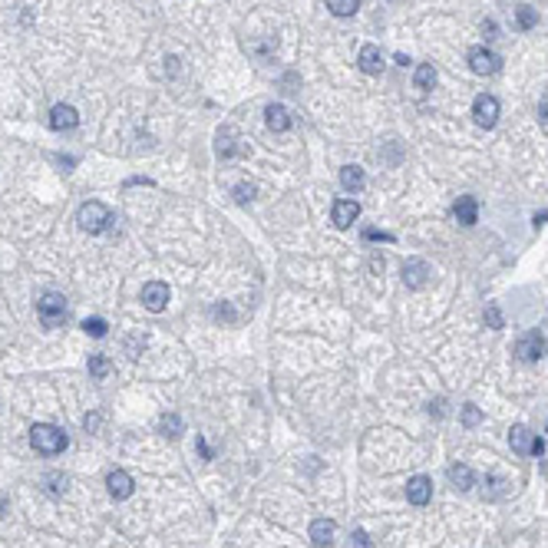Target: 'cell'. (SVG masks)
<instances>
[{"mask_svg":"<svg viewBox=\"0 0 548 548\" xmlns=\"http://www.w3.org/2000/svg\"><path fill=\"white\" fill-rule=\"evenodd\" d=\"M30 446L40 452V456H57V452L67 449V433L57 430L50 423H37L30 430Z\"/></svg>","mask_w":548,"mask_h":548,"instance_id":"cell-1","label":"cell"},{"mask_svg":"<svg viewBox=\"0 0 548 548\" xmlns=\"http://www.w3.org/2000/svg\"><path fill=\"white\" fill-rule=\"evenodd\" d=\"M77 225H79V231H86V235H103V231L113 225V212H109V205H103V202H86V205H79Z\"/></svg>","mask_w":548,"mask_h":548,"instance_id":"cell-2","label":"cell"},{"mask_svg":"<svg viewBox=\"0 0 548 548\" xmlns=\"http://www.w3.org/2000/svg\"><path fill=\"white\" fill-rule=\"evenodd\" d=\"M37 314H40V324L43 328H60L63 320H67V298L63 294H57V291H50V294H43V298L37 301Z\"/></svg>","mask_w":548,"mask_h":548,"instance_id":"cell-3","label":"cell"},{"mask_svg":"<svg viewBox=\"0 0 548 548\" xmlns=\"http://www.w3.org/2000/svg\"><path fill=\"white\" fill-rule=\"evenodd\" d=\"M472 119H476L479 129H496V123H499V99L492 93H479L472 99Z\"/></svg>","mask_w":548,"mask_h":548,"instance_id":"cell-4","label":"cell"},{"mask_svg":"<svg viewBox=\"0 0 548 548\" xmlns=\"http://www.w3.org/2000/svg\"><path fill=\"white\" fill-rule=\"evenodd\" d=\"M469 69L476 77H496L502 69V57L489 47H472L469 50Z\"/></svg>","mask_w":548,"mask_h":548,"instance_id":"cell-5","label":"cell"},{"mask_svg":"<svg viewBox=\"0 0 548 548\" xmlns=\"http://www.w3.org/2000/svg\"><path fill=\"white\" fill-rule=\"evenodd\" d=\"M515 357H519V360H525V364H535V360H542V357H545V337H542L539 330H529V334H522L519 340H515Z\"/></svg>","mask_w":548,"mask_h":548,"instance_id":"cell-6","label":"cell"},{"mask_svg":"<svg viewBox=\"0 0 548 548\" xmlns=\"http://www.w3.org/2000/svg\"><path fill=\"white\" fill-rule=\"evenodd\" d=\"M215 139H218V142H215V152H218V159H235V155H245V152H248V145H241L238 133H235V125H221Z\"/></svg>","mask_w":548,"mask_h":548,"instance_id":"cell-7","label":"cell"},{"mask_svg":"<svg viewBox=\"0 0 548 548\" xmlns=\"http://www.w3.org/2000/svg\"><path fill=\"white\" fill-rule=\"evenodd\" d=\"M430 264H426L423 258H410V261H403V284L410 291H420V288H426L430 284Z\"/></svg>","mask_w":548,"mask_h":548,"instance_id":"cell-8","label":"cell"},{"mask_svg":"<svg viewBox=\"0 0 548 548\" xmlns=\"http://www.w3.org/2000/svg\"><path fill=\"white\" fill-rule=\"evenodd\" d=\"M165 304H169V284H162V281H149L142 288V308L152 311V314H159V311H165Z\"/></svg>","mask_w":548,"mask_h":548,"instance_id":"cell-9","label":"cell"},{"mask_svg":"<svg viewBox=\"0 0 548 548\" xmlns=\"http://www.w3.org/2000/svg\"><path fill=\"white\" fill-rule=\"evenodd\" d=\"M357 218H360V205H357L354 198H337L334 208H330V221H334V228H350Z\"/></svg>","mask_w":548,"mask_h":548,"instance_id":"cell-10","label":"cell"},{"mask_svg":"<svg viewBox=\"0 0 548 548\" xmlns=\"http://www.w3.org/2000/svg\"><path fill=\"white\" fill-rule=\"evenodd\" d=\"M357 67L364 69L367 77H380L384 73V53H380V47H374V43H367V47H360V57H357Z\"/></svg>","mask_w":548,"mask_h":548,"instance_id":"cell-11","label":"cell"},{"mask_svg":"<svg viewBox=\"0 0 548 548\" xmlns=\"http://www.w3.org/2000/svg\"><path fill=\"white\" fill-rule=\"evenodd\" d=\"M452 218L459 221V225H466V228H472L479 221V202L472 195H459L456 205H452Z\"/></svg>","mask_w":548,"mask_h":548,"instance_id":"cell-12","label":"cell"},{"mask_svg":"<svg viewBox=\"0 0 548 548\" xmlns=\"http://www.w3.org/2000/svg\"><path fill=\"white\" fill-rule=\"evenodd\" d=\"M50 125L57 129V133H69V129H77L79 125V113L67 103H60V106L50 109Z\"/></svg>","mask_w":548,"mask_h":548,"instance_id":"cell-13","label":"cell"},{"mask_svg":"<svg viewBox=\"0 0 548 548\" xmlns=\"http://www.w3.org/2000/svg\"><path fill=\"white\" fill-rule=\"evenodd\" d=\"M106 489H109V496H113V499H129V496H133V489H135V482H133V476H129V472L113 469L106 476Z\"/></svg>","mask_w":548,"mask_h":548,"instance_id":"cell-14","label":"cell"},{"mask_svg":"<svg viewBox=\"0 0 548 548\" xmlns=\"http://www.w3.org/2000/svg\"><path fill=\"white\" fill-rule=\"evenodd\" d=\"M406 499L413 502V505H426V502L433 499V482H430V476H413V479L406 482Z\"/></svg>","mask_w":548,"mask_h":548,"instance_id":"cell-15","label":"cell"},{"mask_svg":"<svg viewBox=\"0 0 548 548\" xmlns=\"http://www.w3.org/2000/svg\"><path fill=\"white\" fill-rule=\"evenodd\" d=\"M334 535H337V525L330 519H314L311 522V542H314L318 548L334 545Z\"/></svg>","mask_w":548,"mask_h":548,"instance_id":"cell-16","label":"cell"},{"mask_svg":"<svg viewBox=\"0 0 548 548\" xmlns=\"http://www.w3.org/2000/svg\"><path fill=\"white\" fill-rule=\"evenodd\" d=\"M446 476H449V482L456 486L459 492H469L472 486H476V472L466 466V462H452L449 469H446Z\"/></svg>","mask_w":548,"mask_h":548,"instance_id":"cell-17","label":"cell"},{"mask_svg":"<svg viewBox=\"0 0 548 548\" xmlns=\"http://www.w3.org/2000/svg\"><path fill=\"white\" fill-rule=\"evenodd\" d=\"M264 123H268L271 133H288L291 129V113L281 103H271L268 109H264Z\"/></svg>","mask_w":548,"mask_h":548,"instance_id":"cell-18","label":"cell"},{"mask_svg":"<svg viewBox=\"0 0 548 548\" xmlns=\"http://www.w3.org/2000/svg\"><path fill=\"white\" fill-rule=\"evenodd\" d=\"M340 185H344V192H364V185H367V175H364V169L360 165H344L340 169Z\"/></svg>","mask_w":548,"mask_h":548,"instance_id":"cell-19","label":"cell"},{"mask_svg":"<svg viewBox=\"0 0 548 548\" xmlns=\"http://www.w3.org/2000/svg\"><path fill=\"white\" fill-rule=\"evenodd\" d=\"M532 440L535 436L529 433V426H512L509 430V446H512V452H519V456H529L532 452Z\"/></svg>","mask_w":548,"mask_h":548,"instance_id":"cell-20","label":"cell"},{"mask_svg":"<svg viewBox=\"0 0 548 548\" xmlns=\"http://www.w3.org/2000/svg\"><path fill=\"white\" fill-rule=\"evenodd\" d=\"M159 433L169 436V440H179V436H182V416H179V413H165L162 420H159Z\"/></svg>","mask_w":548,"mask_h":548,"instance_id":"cell-21","label":"cell"},{"mask_svg":"<svg viewBox=\"0 0 548 548\" xmlns=\"http://www.w3.org/2000/svg\"><path fill=\"white\" fill-rule=\"evenodd\" d=\"M413 83H416V89H433L436 86L433 63H420V67H416V73H413Z\"/></svg>","mask_w":548,"mask_h":548,"instance_id":"cell-22","label":"cell"},{"mask_svg":"<svg viewBox=\"0 0 548 548\" xmlns=\"http://www.w3.org/2000/svg\"><path fill=\"white\" fill-rule=\"evenodd\" d=\"M328 10L334 17H354L360 10V0H328Z\"/></svg>","mask_w":548,"mask_h":548,"instance_id":"cell-23","label":"cell"},{"mask_svg":"<svg viewBox=\"0 0 548 548\" xmlns=\"http://www.w3.org/2000/svg\"><path fill=\"white\" fill-rule=\"evenodd\" d=\"M535 23H539V13H535L532 7H525V4H522V7L515 10V27H519V30H532Z\"/></svg>","mask_w":548,"mask_h":548,"instance_id":"cell-24","label":"cell"},{"mask_svg":"<svg viewBox=\"0 0 548 548\" xmlns=\"http://www.w3.org/2000/svg\"><path fill=\"white\" fill-rule=\"evenodd\" d=\"M109 357H103V354H93L89 357V374H93V380H103V376L109 374Z\"/></svg>","mask_w":548,"mask_h":548,"instance_id":"cell-25","label":"cell"},{"mask_svg":"<svg viewBox=\"0 0 548 548\" xmlns=\"http://www.w3.org/2000/svg\"><path fill=\"white\" fill-rule=\"evenodd\" d=\"M459 420H462V426H466V430H472V426L482 423V410L476 403H466V406H462V413H459Z\"/></svg>","mask_w":548,"mask_h":548,"instance_id":"cell-26","label":"cell"},{"mask_svg":"<svg viewBox=\"0 0 548 548\" xmlns=\"http://www.w3.org/2000/svg\"><path fill=\"white\" fill-rule=\"evenodd\" d=\"M502 492H505V482H502L499 476H489L486 486H482V499H499Z\"/></svg>","mask_w":548,"mask_h":548,"instance_id":"cell-27","label":"cell"},{"mask_svg":"<svg viewBox=\"0 0 548 548\" xmlns=\"http://www.w3.org/2000/svg\"><path fill=\"white\" fill-rule=\"evenodd\" d=\"M83 330H86L89 337H106L109 334V324L103 318H86V320H83Z\"/></svg>","mask_w":548,"mask_h":548,"instance_id":"cell-28","label":"cell"},{"mask_svg":"<svg viewBox=\"0 0 548 548\" xmlns=\"http://www.w3.org/2000/svg\"><path fill=\"white\" fill-rule=\"evenodd\" d=\"M486 328H492V330H499V328H505V318H502V311H499V304H489L486 308Z\"/></svg>","mask_w":548,"mask_h":548,"instance_id":"cell-29","label":"cell"},{"mask_svg":"<svg viewBox=\"0 0 548 548\" xmlns=\"http://www.w3.org/2000/svg\"><path fill=\"white\" fill-rule=\"evenodd\" d=\"M255 192H258V189H255V185H251V182H241V185H235V202H238V205L251 202V198H255Z\"/></svg>","mask_w":548,"mask_h":548,"instance_id":"cell-30","label":"cell"},{"mask_svg":"<svg viewBox=\"0 0 548 548\" xmlns=\"http://www.w3.org/2000/svg\"><path fill=\"white\" fill-rule=\"evenodd\" d=\"M215 320H221V324H231V320H235V308H231V304H225V301H221V304H215Z\"/></svg>","mask_w":548,"mask_h":548,"instance_id":"cell-31","label":"cell"},{"mask_svg":"<svg viewBox=\"0 0 548 548\" xmlns=\"http://www.w3.org/2000/svg\"><path fill=\"white\" fill-rule=\"evenodd\" d=\"M47 482H50V492H53V496H63V492H67V476H60V472H50Z\"/></svg>","mask_w":548,"mask_h":548,"instance_id":"cell-32","label":"cell"},{"mask_svg":"<svg viewBox=\"0 0 548 548\" xmlns=\"http://www.w3.org/2000/svg\"><path fill=\"white\" fill-rule=\"evenodd\" d=\"M350 548H374V542H370V535H367L364 529H357L354 535H350Z\"/></svg>","mask_w":548,"mask_h":548,"instance_id":"cell-33","label":"cell"},{"mask_svg":"<svg viewBox=\"0 0 548 548\" xmlns=\"http://www.w3.org/2000/svg\"><path fill=\"white\" fill-rule=\"evenodd\" d=\"M364 238L367 241H393V235H386V231H376V228H367Z\"/></svg>","mask_w":548,"mask_h":548,"instance_id":"cell-34","label":"cell"},{"mask_svg":"<svg viewBox=\"0 0 548 548\" xmlns=\"http://www.w3.org/2000/svg\"><path fill=\"white\" fill-rule=\"evenodd\" d=\"M496 23H492V20H486V23H482V33H486V40H496Z\"/></svg>","mask_w":548,"mask_h":548,"instance_id":"cell-35","label":"cell"},{"mask_svg":"<svg viewBox=\"0 0 548 548\" xmlns=\"http://www.w3.org/2000/svg\"><path fill=\"white\" fill-rule=\"evenodd\" d=\"M370 271H374V274H384V258H380V255L370 258Z\"/></svg>","mask_w":548,"mask_h":548,"instance_id":"cell-36","label":"cell"},{"mask_svg":"<svg viewBox=\"0 0 548 548\" xmlns=\"http://www.w3.org/2000/svg\"><path fill=\"white\" fill-rule=\"evenodd\" d=\"M542 452H545V442L535 436V440H532V452H529V456H542Z\"/></svg>","mask_w":548,"mask_h":548,"instance_id":"cell-37","label":"cell"},{"mask_svg":"<svg viewBox=\"0 0 548 548\" xmlns=\"http://www.w3.org/2000/svg\"><path fill=\"white\" fill-rule=\"evenodd\" d=\"M430 413H436V416H442V400H436V403H430Z\"/></svg>","mask_w":548,"mask_h":548,"instance_id":"cell-38","label":"cell"},{"mask_svg":"<svg viewBox=\"0 0 548 548\" xmlns=\"http://www.w3.org/2000/svg\"><path fill=\"white\" fill-rule=\"evenodd\" d=\"M539 116H542V123H548V99H545V103H542V106H539Z\"/></svg>","mask_w":548,"mask_h":548,"instance_id":"cell-39","label":"cell"},{"mask_svg":"<svg viewBox=\"0 0 548 548\" xmlns=\"http://www.w3.org/2000/svg\"><path fill=\"white\" fill-rule=\"evenodd\" d=\"M7 509V496H0V512Z\"/></svg>","mask_w":548,"mask_h":548,"instance_id":"cell-40","label":"cell"}]
</instances>
